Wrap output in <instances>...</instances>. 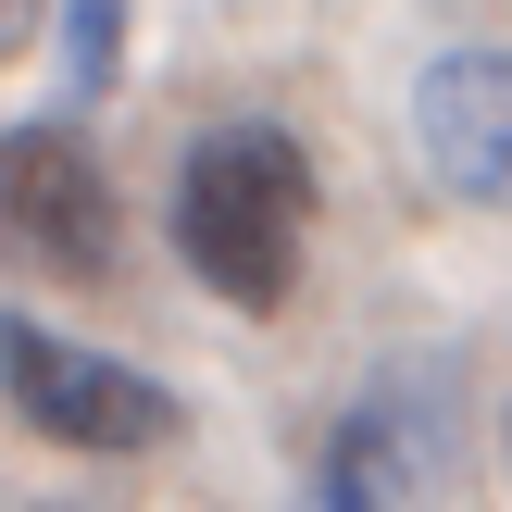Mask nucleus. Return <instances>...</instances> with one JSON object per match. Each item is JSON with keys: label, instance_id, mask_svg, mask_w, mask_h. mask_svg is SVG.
Listing matches in <instances>:
<instances>
[{"label": "nucleus", "instance_id": "obj_1", "mask_svg": "<svg viewBox=\"0 0 512 512\" xmlns=\"http://www.w3.org/2000/svg\"><path fill=\"white\" fill-rule=\"evenodd\" d=\"M163 238H175V263L213 300L288 313L300 250H313V150H300L288 125H213V138H188L175 200H163Z\"/></svg>", "mask_w": 512, "mask_h": 512}, {"label": "nucleus", "instance_id": "obj_2", "mask_svg": "<svg viewBox=\"0 0 512 512\" xmlns=\"http://www.w3.org/2000/svg\"><path fill=\"white\" fill-rule=\"evenodd\" d=\"M0 400H13L25 425H38L50 450H100V463H125V450H163L175 425V388L138 363H113V350L63 338V325L38 313H0Z\"/></svg>", "mask_w": 512, "mask_h": 512}, {"label": "nucleus", "instance_id": "obj_6", "mask_svg": "<svg viewBox=\"0 0 512 512\" xmlns=\"http://www.w3.org/2000/svg\"><path fill=\"white\" fill-rule=\"evenodd\" d=\"M313 512H375V488H363V463H350V450H325V475H313Z\"/></svg>", "mask_w": 512, "mask_h": 512}, {"label": "nucleus", "instance_id": "obj_3", "mask_svg": "<svg viewBox=\"0 0 512 512\" xmlns=\"http://www.w3.org/2000/svg\"><path fill=\"white\" fill-rule=\"evenodd\" d=\"M0 250L38 275H113L125 250V200L100 175V150L75 125H0Z\"/></svg>", "mask_w": 512, "mask_h": 512}, {"label": "nucleus", "instance_id": "obj_4", "mask_svg": "<svg viewBox=\"0 0 512 512\" xmlns=\"http://www.w3.org/2000/svg\"><path fill=\"white\" fill-rule=\"evenodd\" d=\"M413 150L450 200L512 213V50H438L413 75Z\"/></svg>", "mask_w": 512, "mask_h": 512}, {"label": "nucleus", "instance_id": "obj_5", "mask_svg": "<svg viewBox=\"0 0 512 512\" xmlns=\"http://www.w3.org/2000/svg\"><path fill=\"white\" fill-rule=\"evenodd\" d=\"M50 38H63V88L100 100V88L125 75V0H63V13H50Z\"/></svg>", "mask_w": 512, "mask_h": 512}, {"label": "nucleus", "instance_id": "obj_7", "mask_svg": "<svg viewBox=\"0 0 512 512\" xmlns=\"http://www.w3.org/2000/svg\"><path fill=\"white\" fill-rule=\"evenodd\" d=\"M63 13V0H0V63H25V50H38V25Z\"/></svg>", "mask_w": 512, "mask_h": 512}]
</instances>
